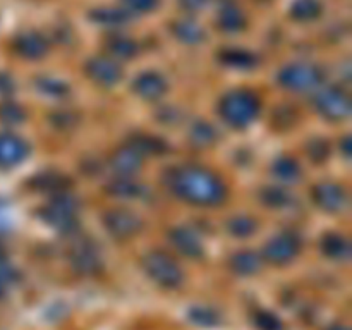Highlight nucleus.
Here are the masks:
<instances>
[{
	"instance_id": "obj_7",
	"label": "nucleus",
	"mask_w": 352,
	"mask_h": 330,
	"mask_svg": "<svg viewBox=\"0 0 352 330\" xmlns=\"http://www.w3.org/2000/svg\"><path fill=\"white\" fill-rule=\"evenodd\" d=\"M105 226L113 236L131 237L138 234L143 227L140 217L127 210H112L105 215Z\"/></svg>"
},
{
	"instance_id": "obj_23",
	"label": "nucleus",
	"mask_w": 352,
	"mask_h": 330,
	"mask_svg": "<svg viewBox=\"0 0 352 330\" xmlns=\"http://www.w3.org/2000/svg\"><path fill=\"white\" fill-rule=\"evenodd\" d=\"M274 172L282 181H294L299 175V165L292 158H280L278 162H275Z\"/></svg>"
},
{
	"instance_id": "obj_5",
	"label": "nucleus",
	"mask_w": 352,
	"mask_h": 330,
	"mask_svg": "<svg viewBox=\"0 0 352 330\" xmlns=\"http://www.w3.org/2000/svg\"><path fill=\"white\" fill-rule=\"evenodd\" d=\"M278 78H280V82L285 88L302 91V89H309L313 88V86L318 85L320 79H322V74H320L318 69H315L313 65L294 64L282 69Z\"/></svg>"
},
{
	"instance_id": "obj_35",
	"label": "nucleus",
	"mask_w": 352,
	"mask_h": 330,
	"mask_svg": "<svg viewBox=\"0 0 352 330\" xmlns=\"http://www.w3.org/2000/svg\"><path fill=\"white\" fill-rule=\"evenodd\" d=\"M133 9L136 10H151L158 3V0H126Z\"/></svg>"
},
{
	"instance_id": "obj_27",
	"label": "nucleus",
	"mask_w": 352,
	"mask_h": 330,
	"mask_svg": "<svg viewBox=\"0 0 352 330\" xmlns=\"http://www.w3.org/2000/svg\"><path fill=\"white\" fill-rule=\"evenodd\" d=\"M222 60L226 64L234 65V67L239 69H246V67H253L254 65V57H251L250 54L246 52H227V54L222 55Z\"/></svg>"
},
{
	"instance_id": "obj_3",
	"label": "nucleus",
	"mask_w": 352,
	"mask_h": 330,
	"mask_svg": "<svg viewBox=\"0 0 352 330\" xmlns=\"http://www.w3.org/2000/svg\"><path fill=\"white\" fill-rule=\"evenodd\" d=\"M258 100L248 91H236L222 100L220 112L223 119L236 127H244L258 116Z\"/></svg>"
},
{
	"instance_id": "obj_18",
	"label": "nucleus",
	"mask_w": 352,
	"mask_h": 330,
	"mask_svg": "<svg viewBox=\"0 0 352 330\" xmlns=\"http://www.w3.org/2000/svg\"><path fill=\"white\" fill-rule=\"evenodd\" d=\"M323 251H325L327 256L333 258V260H346V258H349L351 246L342 236L330 234L323 239Z\"/></svg>"
},
{
	"instance_id": "obj_31",
	"label": "nucleus",
	"mask_w": 352,
	"mask_h": 330,
	"mask_svg": "<svg viewBox=\"0 0 352 330\" xmlns=\"http://www.w3.org/2000/svg\"><path fill=\"white\" fill-rule=\"evenodd\" d=\"M215 136H217L215 131H213L212 127H210L208 124H205V122L196 124V126L192 127V131H191V140L195 141V143L201 144V146L213 143Z\"/></svg>"
},
{
	"instance_id": "obj_33",
	"label": "nucleus",
	"mask_w": 352,
	"mask_h": 330,
	"mask_svg": "<svg viewBox=\"0 0 352 330\" xmlns=\"http://www.w3.org/2000/svg\"><path fill=\"white\" fill-rule=\"evenodd\" d=\"M263 201L267 203V205L278 208V206L287 205L289 195L287 191H282V189H268V191L263 192Z\"/></svg>"
},
{
	"instance_id": "obj_36",
	"label": "nucleus",
	"mask_w": 352,
	"mask_h": 330,
	"mask_svg": "<svg viewBox=\"0 0 352 330\" xmlns=\"http://www.w3.org/2000/svg\"><path fill=\"white\" fill-rule=\"evenodd\" d=\"M316 153H320V160L325 158L327 153H329V148H327V144L323 143V141H315V143H311V146H309V155H311L313 158H315Z\"/></svg>"
},
{
	"instance_id": "obj_38",
	"label": "nucleus",
	"mask_w": 352,
	"mask_h": 330,
	"mask_svg": "<svg viewBox=\"0 0 352 330\" xmlns=\"http://www.w3.org/2000/svg\"><path fill=\"white\" fill-rule=\"evenodd\" d=\"M206 2H208V0H181L182 6H184L186 9H189V10L201 9V7L206 6Z\"/></svg>"
},
{
	"instance_id": "obj_6",
	"label": "nucleus",
	"mask_w": 352,
	"mask_h": 330,
	"mask_svg": "<svg viewBox=\"0 0 352 330\" xmlns=\"http://www.w3.org/2000/svg\"><path fill=\"white\" fill-rule=\"evenodd\" d=\"M316 107L323 116L330 119H344L351 112V100L344 91L337 88H327L315 98Z\"/></svg>"
},
{
	"instance_id": "obj_14",
	"label": "nucleus",
	"mask_w": 352,
	"mask_h": 330,
	"mask_svg": "<svg viewBox=\"0 0 352 330\" xmlns=\"http://www.w3.org/2000/svg\"><path fill=\"white\" fill-rule=\"evenodd\" d=\"M48 45L38 33H24L16 40V50L26 58H38L45 55Z\"/></svg>"
},
{
	"instance_id": "obj_2",
	"label": "nucleus",
	"mask_w": 352,
	"mask_h": 330,
	"mask_svg": "<svg viewBox=\"0 0 352 330\" xmlns=\"http://www.w3.org/2000/svg\"><path fill=\"white\" fill-rule=\"evenodd\" d=\"M143 265L146 274L153 278L157 284L167 289H175L184 280L181 267L164 251H151L143 258Z\"/></svg>"
},
{
	"instance_id": "obj_15",
	"label": "nucleus",
	"mask_w": 352,
	"mask_h": 330,
	"mask_svg": "<svg viewBox=\"0 0 352 330\" xmlns=\"http://www.w3.org/2000/svg\"><path fill=\"white\" fill-rule=\"evenodd\" d=\"M112 167L120 175L136 174L141 167V155L134 151L131 146L122 148V150H119L112 157Z\"/></svg>"
},
{
	"instance_id": "obj_4",
	"label": "nucleus",
	"mask_w": 352,
	"mask_h": 330,
	"mask_svg": "<svg viewBox=\"0 0 352 330\" xmlns=\"http://www.w3.org/2000/svg\"><path fill=\"white\" fill-rule=\"evenodd\" d=\"M76 212H78V206H76L74 198L62 191L48 203L47 208L43 210V217L55 229L71 230L76 226Z\"/></svg>"
},
{
	"instance_id": "obj_16",
	"label": "nucleus",
	"mask_w": 352,
	"mask_h": 330,
	"mask_svg": "<svg viewBox=\"0 0 352 330\" xmlns=\"http://www.w3.org/2000/svg\"><path fill=\"white\" fill-rule=\"evenodd\" d=\"M170 241L182 254H186V256H192V258L199 256L203 251L198 236H196V234H192L191 230H188V229L172 230Z\"/></svg>"
},
{
	"instance_id": "obj_37",
	"label": "nucleus",
	"mask_w": 352,
	"mask_h": 330,
	"mask_svg": "<svg viewBox=\"0 0 352 330\" xmlns=\"http://www.w3.org/2000/svg\"><path fill=\"white\" fill-rule=\"evenodd\" d=\"M9 223H10V217H9V212H7V205L0 199V230L7 229Z\"/></svg>"
},
{
	"instance_id": "obj_20",
	"label": "nucleus",
	"mask_w": 352,
	"mask_h": 330,
	"mask_svg": "<svg viewBox=\"0 0 352 330\" xmlns=\"http://www.w3.org/2000/svg\"><path fill=\"white\" fill-rule=\"evenodd\" d=\"M322 10L318 0H296L292 3L291 14L299 21H309L313 17H316Z\"/></svg>"
},
{
	"instance_id": "obj_9",
	"label": "nucleus",
	"mask_w": 352,
	"mask_h": 330,
	"mask_svg": "<svg viewBox=\"0 0 352 330\" xmlns=\"http://www.w3.org/2000/svg\"><path fill=\"white\" fill-rule=\"evenodd\" d=\"M89 78L95 79L98 85L112 86L122 78V71L119 65L109 57H95L88 62Z\"/></svg>"
},
{
	"instance_id": "obj_26",
	"label": "nucleus",
	"mask_w": 352,
	"mask_h": 330,
	"mask_svg": "<svg viewBox=\"0 0 352 330\" xmlns=\"http://www.w3.org/2000/svg\"><path fill=\"white\" fill-rule=\"evenodd\" d=\"M95 21L102 24H120L127 21V14L120 9H100L91 14Z\"/></svg>"
},
{
	"instance_id": "obj_39",
	"label": "nucleus",
	"mask_w": 352,
	"mask_h": 330,
	"mask_svg": "<svg viewBox=\"0 0 352 330\" xmlns=\"http://www.w3.org/2000/svg\"><path fill=\"white\" fill-rule=\"evenodd\" d=\"M12 81L7 78L6 74H0V93H10L12 91Z\"/></svg>"
},
{
	"instance_id": "obj_12",
	"label": "nucleus",
	"mask_w": 352,
	"mask_h": 330,
	"mask_svg": "<svg viewBox=\"0 0 352 330\" xmlns=\"http://www.w3.org/2000/svg\"><path fill=\"white\" fill-rule=\"evenodd\" d=\"M315 199L322 208L330 210V212H337L346 205V192L342 188L330 182H323V184L315 188Z\"/></svg>"
},
{
	"instance_id": "obj_8",
	"label": "nucleus",
	"mask_w": 352,
	"mask_h": 330,
	"mask_svg": "<svg viewBox=\"0 0 352 330\" xmlns=\"http://www.w3.org/2000/svg\"><path fill=\"white\" fill-rule=\"evenodd\" d=\"M299 241L296 239L292 234H280V236L274 237L270 243L265 248V256L268 261L275 265L287 263L289 260L298 254Z\"/></svg>"
},
{
	"instance_id": "obj_30",
	"label": "nucleus",
	"mask_w": 352,
	"mask_h": 330,
	"mask_svg": "<svg viewBox=\"0 0 352 330\" xmlns=\"http://www.w3.org/2000/svg\"><path fill=\"white\" fill-rule=\"evenodd\" d=\"M227 229L234 234V236H250L254 229H256V223L251 219H246V217H237V219H232L227 226Z\"/></svg>"
},
{
	"instance_id": "obj_32",
	"label": "nucleus",
	"mask_w": 352,
	"mask_h": 330,
	"mask_svg": "<svg viewBox=\"0 0 352 330\" xmlns=\"http://www.w3.org/2000/svg\"><path fill=\"white\" fill-rule=\"evenodd\" d=\"M254 323L260 330H284L280 320L274 315V313L268 311H260L254 316Z\"/></svg>"
},
{
	"instance_id": "obj_19",
	"label": "nucleus",
	"mask_w": 352,
	"mask_h": 330,
	"mask_svg": "<svg viewBox=\"0 0 352 330\" xmlns=\"http://www.w3.org/2000/svg\"><path fill=\"white\" fill-rule=\"evenodd\" d=\"M230 265H232L234 272H237L239 275H253L260 270L261 261L260 258L254 253H251V251H243V253H237L236 256L232 258Z\"/></svg>"
},
{
	"instance_id": "obj_22",
	"label": "nucleus",
	"mask_w": 352,
	"mask_h": 330,
	"mask_svg": "<svg viewBox=\"0 0 352 330\" xmlns=\"http://www.w3.org/2000/svg\"><path fill=\"white\" fill-rule=\"evenodd\" d=\"M220 26L227 31H237L244 26V16L236 7H227L220 14Z\"/></svg>"
},
{
	"instance_id": "obj_41",
	"label": "nucleus",
	"mask_w": 352,
	"mask_h": 330,
	"mask_svg": "<svg viewBox=\"0 0 352 330\" xmlns=\"http://www.w3.org/2000/svg\"><path fill=\"white\" fill-rule=\"evenodd\" d=\"M329 330H349V329H347V327H344V325H336V327H330Z\"/></svg>"
},
{
	"instance_id": "obj_28",
	"label": "nucleus",
	"mask_w": 352,
	"mask_h": 330,
	"mask_svg": "<svg viewBox=\"0 0 352 330\" xmlns=\"http://www.w3.org/2000/svg\"><path fill=\"white\" fill-rule=\"evenodd\" d=\"M36 86L45 93V95L50 96H64L65 93H67V85H65V82L57 81V79L52 78L38 79Z\"/></svg>"
},
{
	"instance_id": "obj_10",
	"label": "nucleus",
	"mask_w": 352,
	"mask_h": 330,
	"mask_svg": "<svg viewBox=\"0 0 352 330\" xmlns=\"http://www.w3.org/2000/svg\"><path fill=\"white\" fill-rule=\"evenodd\" d=\"M28 146L23 140L10 134L0 136V167H12L26 158Z\"/></svg>"
},
{
	"instance_id": "obj_40",
	"label": "nucleus",
	"mask_w": 352,
	"mask_h": 330,
	"mask_svg": "<svg viewBox=\"0 0 352 330\" xmlns=\"http://www.w3.org/2000/svg\"><path fill=\"white\" fill-rule=\"evenodd\" d=\"M3 292H6V282H3L2 278H0V296H2Z\"/></svg>"
},
{
	"instance_id": "obj_21",
	"label": "nucleus",
	"mask_w": 352,
	"mask_h": 330,
	"mask_svg": "<svg viewBox=\"0 0 352 330\" xmlns=\"http://www.w3.org/2000/svg\"><path fill=\"white\" fill-rule=\"evenodd\" d=\"M189 320L199 327H215L220 322L219 315L205 306H196V308L189 309Z\"/></svg>"
},
{
	"instance_id": "obj_11",
	"label": "nucleus",
	"mask_w": 352,
	"mask_h": 330,
	"mask_svg": "<svg viewBox=\"0 0 352 330\" xmlns=\"http://www.w3.org/2000/svg\"><path fill=\"white\" fill-rule=\"evenodd\" d=\"M71 261L76 270H79L81 274H95L102 267L98 253L88 243H79L78 246H74L71 253Z\"/></svg>"
},
{
	"instance_id": "obj_1",
	"label": "nucleus",
	"mask_w": 352,
	"mask_h": 330,
	"mask_svg": "<svg viewBox=\"0 0 352 330\" xmlns=\"http://www.w3.org/2000/svg\"><path fill=\"white\" fill-rule=\"evenodd\" d=\"M170 186L181 198L196 205H219L226 199V186L223 182L203 167L175 168L172 172Z\"/></svg>"
},
{
	"instance_id": "obj_25",
	"label": "nucleus",
	"mask_w": 352,
	"mask_h": 330,
	"mask_svg": "<svg viewBox=\"0 0 352 330\" xmlns=\"http://www.w3.org/2000/svg\"><path fill=\"white\" fill-rule=\"evenodd\" d=\"M109 50L112 52L116 57L129 58V57H133L134 54H136L138 47H136V43H134L133 40H127V38H116V40L110 41Z\"/></svg>"
},
{
	"instance_id": "obj_24",
	"label": "nucleus",
	"mask_w": 352,
	"mask_h": 330,
	"mask_svg": "<svg viewBox=\"0 0 352 330\" xmlns=\"http://www.w3.org/2000/svg\"><path fill=\"white\" fill-rule=\"evenodd\" d=\"M129 146L133 148L134 151H138L140 155H143V153H160L162 148H164V143H162V141H158V140H155V138L141 136V138H136V140L131 141Z\"/></svg>"
},
{
	"instance_id": "obj_34",
	"label": "nucleus",
	"mask_w": 352,
	"mask_h": 330,
	"mask_svg": "<svg viewBox=\"0 0 352 330\" xmlns=\"http://www.w3.org/2000/svg\"><path fill=\"white\" fill-rule=\"evenodd\" d=\"M112 189L116 195L119 196H136L138 195V186L133 181H127V179H120V181L113 182Z\"/></svg>"
},
{
	"instance_id": "obj_13",
	"label": "nucleus",
	"mask_w": 352,
	"mask_h": 330,
	"mask_svg": "<svg viewBox=\"0 0 352 330\" xmlns=\"http://www.w3.org/2000/svg\"><path fill=\"white\" fill-rule=\"evenodd\" d=\"M134 89H136L138 95H141L143 98L148 100H157L158 96H162L167 89V82L162 76L155 74V72H144L134 82Z\"/></svg>"
},
{
	"instance_id": "obj_17",
	"label": "nucleus",
	"mask_w": 352,
	"mask_h": 330,
	"mask_svg": "<svg viewBox=\"0 0 352 330\" xmlns=\"http://www.w3.org/2000/svg\"><path fill=\"white\" fill-rule=\"evenodd\" d=\"M174 33L179 40H182L184 43H198L205 36V31L199 26L196 21L192 19H182L177 21L174 24Z\"/></svg>"
},
{
	"instance_id": "obj_29",
	"label": "nucleus",
	"mask_w": 352,
	"mask_h": 330,
	"mask_svg": "<svg viewBox=\"0 0 352 330\" xmlns=\"http://www.w3.org/2000/svg\"><path fill=\"white\" fill-rule=\"evenodd\" d=\"M23 119L24 112L19 105H16V103H3V105H0V120L2 122L14 126V124H19Z\"/></svg>"
}]
</instances>
